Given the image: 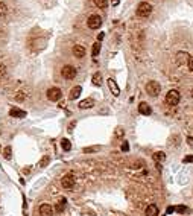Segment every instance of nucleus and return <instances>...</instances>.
I'll use <instances>...</instances> for the list:
<instances>
[{
    "mask_svg": "<svg viewBox=\"0 0 193 216\" xmlns=\"http://www.w3.org/2000/svg\"><path fill=\"white\" fill-rule=\"evenodd\" d=\"M146 91H148L149 96H152V98H157L160 94V91H161V87H160L158 82H155V81H151L146 84Z\"/></svg>",
    "mask_w": 193,
    "mask_h": 216,
    "instance_id": "nucleus-1",
    "label": "nucleus"
},
{
    "mask_svg": "<svg viewBox=\"0 0 193 216\" xmlns=\"http://www.w3.org/2000/svg\"><path fill=\"white\" fill-rule=\"evenodd\" d=\"M180 99H181V94H180V91H176V90H171L166 94V103H169L172 107L173 105H178Z\"/></svg>",
    "mask_w": 193,
    "mask_h": 216,
    "instance_id": "nucleus-2",
    "label": "nucleus"
},
{
    "mask_svg": "<svg viewBox=\"0 0 193 216\" xmlns=\"http://www.w3.org/2000/svg\"><path fill=\"white\" fill-rule=\"evenodd\" d=\"M151 12H152V6L146 2H143L137 6V15L138 17H148V15H151Z\"/></svg>",
    "mask_w": 193,
    "mask_h": 216,
    "instance_id": "nucleus-3",
    "label": "nucleus"
},
{
    "mask_svg": "<svg viewBox=\"0 0 193 216\" xmlns=\"http://www.w3.org/2000/svg\"><path fill=\"white\" fill-rule=\"evenodd\" d=\"M61 75L64 79H73L76 76V68L73 66H64L62 70H61Z\"/></svg>",
    "mask_w": 193,
    "mask_h": 216,
    "instance_id": "nucleus-4",
    "label": "nucleus"
},
{
    "mask_svg": "<svg viewBox=\"0 0 193 216\" xmlns=\"http://www.w3.org/2000/svg\"><path fill=\"white\" fill-rule=\"evenodd\" d=\"M61 96H62V91L57 88V87H53V88H49L47 90V99L49 101H52V102H57L61 99Z\"/></svg>",
    "mask_w": 193,
    "mask_h": 216,
    "instance_id": "nucleus-5",
    "label": "nucleus"
},
{
    "mask_svg": "<svg viewBox=\"0 0 193 216\" xmlns=\"http://www.w3.org/2000/svg\"><path fill=\"white\" fill-rule=\"evenodd\" d=\"M87 23H88V28H90V29H99V28L102 26V18H101L99 15L94 14V15H90V17H88V22Z\"/></svg>",
    "mask_w": 193,
    "mask_h": 216,
    "instance_id": "nucleus-6",
    "label": "nucleus"
},
{
    "mask_svg": "<svg viewBox=\"0 0 193 216\" xmlns=\"http://www.w3.org/2000/svg\"><path fill=\"white\" fill-rule=\"evenodd\" d=\"M61 184H62L64 189H72V187L75 186V175H73V173H67V175H64L62 180H61Z\"/></svg>",
    "mask_w": 193,
    "mask_h": 216,
    "instance_id": "nucleus-7",
    "label": "nucleus"
},
{
    "mask_svg": "<svg viewBox=\"0 0 193 216\" xmlns=\"http://www.w3.org/2000/svg\"><path fill=\"white\" fill-rule=\"evenodd\" d=\"M40 215L41 216H52L53 215V208L49 204H41L40 205Z\"/></svg>",
    "mask_w": 193,
    "mask_h": 216,
    "instance_id": "nucleus-8",
    "label": "nucleus"
},
{
    "mask_svg": "<svg viewBox=\"0 0 193 216\" xmlns=\"http://www.w3.org/2000/svg\"><path fill=\"white\" fill-rule=\"evenodd\" d=\"M73 55L76 58H84L85 57V47L81 44H76L73 47Z\"/></svg>",
    "mask_w": 193,
    "mask_h": 216,
    "instance_id": "nucleus-9",
    "label": "nucleus"
},
{
    "mask_svg": "<svg viewBox=\"0 0 193 216\" xmlns=\"http://www.w3.org/2000/svg\"><path fill=\"white\" fill-rule=\"evenodd\" d=\"M106 84H108V87H110V90H111V93H113L114 96H119L120 94V88L117 87V84L114 82V79H108Z\"/></svg>",
    "mask_w": 193,
    "mask_h": 216,
    "instance_id": "nucleus-10",
    "label": "nucleus"
},
{
    "mask_svg": "<svg viewBox=\"0 0 193 216\" xmlns=\"http://www.w3.org/2000/svg\"><path fill=\"white\" fill-rule=\"evenodd\" d=\"M93 105H94V101H93L91 98H88V99L81 101V102H79V108H81V110H88V108H91Z\"/></svg>",
    "mask_w": 193,
    "mask_h": 216,
    "instance_id": "nucleus-11",
    "label": "nucleus"
},
{
    "mask_svg": "<svg viewBox=\"0 0 193 216\" xmlns=\"http://www.w3.org/2000/svg\"><path fill=\"white\" fill-rule=\"evenodd\" d=\"M138 111L141 114H145V116H149V114L152 113V110H151V107H149V103L146 102H141L138 105Z\"/></svg>",
    "mask_w": 193,
    "mask_h": 216,
    "instance_id": "nucleus-12",
    "label": "nucleus"
},
{
    "mask_svg": "<svg viewBox=\"0 0 193 216\" xmlns=\"http://www.w3.org/2000/svg\"><path fill=\"white\" fill-rule=\"evenodd\" d=\"M9 116L22 119V117H26V111H23V110H20V108H11V111H9Z\"/></svg>",
    "mask_w": 193,
    "mask_h": 216,
    "instance_id": "nucleus-13",
    "label": "nucleus"
},
{
    "mask_svg": "<svg viewBox=\"0 0 193 216\" xmlns=\"http://www.w3.org/2000/svg\"><path fill=\"white\" fill-rule=\"evenodd\" d=\"M66 203H67V199H66V198H61V199L58 201V204L55 205L57 213H62V212H64V208H66Z\"/></svg>",
    "mask_w": 193,
    "mask_h": 216,
    "instance_id": "nucleus-14",
    "label": "nucleus"
},
{
    "mask_svg": "<svg viewBox=\"0 0 193 216\" xmlns=\"http://www.w3.org/2000/svg\"><path fill=\"white\" fill-rule=\"evenodd\" d=\"M146 216H158V207L155 204H151L146 208Z\"/></svg>",
    "mask_w": 193,
    "mask_h": 216,
    "instance_id": "nucleus-15",
    "label": "nucleus"
},
{
    "mask_svg": "<svg viewBox=\"0 0 193 216\" xmlns=\"http://www.w3.org/2000/svg\"><path fill=\"white\" fill-rule=\"evenodd\" d=\"M81 93H82V88H81L79 85L78 87H73L72 91H70V99H78L81 96Z\"/></svg>",
    "mask_w": 193,
    "mask_h": 216,
    "instance_id": "nucleus-16",
    "label": "nucleus"
},
{
    "mask_svg": "<svg viewBox=\"0 0 193 216\" xmlns=\"http://www.w3.org/2000/svg\"><path fill=\"white\" fill-rule=\"evenodd\" d=\"M91 82H93L96 87L102 85V75H101V73H94V75H93V78H91Z\"/></svg>",
    "mask_w": 193,
    "mask_h": 216,
    "instance_id": "nucleus-17",
    "label": "nucleus"
},
{
    "mask_svg": "<svg viewBox=\"0 0 193 216\" xmlns=\"http://www.w3.org/2000/svg\"><path fill=\"white\" fill-rule=\"evenodd\" d=\"M61 148L64 149V151H70L72 149V143H70L68 138H62L61 140Z\"/></svg>",
    "mask_w": 193,
    "mask_h": 216,
    "instance_id": "nucleus-18",
    "label": "nucleus"
},
{
    "mask_svg": "<svg viewBox=\"0 0 193 216\" xmlns=\"http://www.w3.org/2000/svg\"><path fill=\"white\" fill-rule=\"evenodd\" d=\"M99 52H101V43L97 41V43H94V44H93V49H91V55H93V57H97V55H99Z\"/></svg>",
    "mask_w": 193,
    "mask_h": 216,
    "instance_id": "nucleus-19",
    "label": "nucleus"
},
{
    "mask_svg": "<svg viewBox=\"0 0 193 216\" xmlns=\"http://www.w3.org/2000/svg\"><path fill=\"white\" fill-rule=\"evenodd\" d=\"M175 212L180 213V215H186V213H189L190 210H189V207H186V205H178V207H175Z\"/></svg>",
    "mask_w": 193,
    "mask_h": 216,
    "instance_id": "nucleus-20",
    "label": "nucleus"
},
{
    "mask_svg": "<svg viewBox=\"0 0 193 216\" xmlns=\"http://www.w3.org/2000/svg\"><path fill=\"white\" fill-rule=\"evenodd\" d=\"M154 158L161 163V161H164V160H166V154H164V152H155V154H154Z\"/></svg>",
    "mask_w": 193,
    "mask_h": 216,
    "instance_id": "nucleus-21",
    "label": "nucleus"
},
{
    "mask_svg": "<svg viewBox=\"0 0 193 216\" xmlns=\"http://www.w3.org/2000/svg\"><path fill=\"white\" fill-rule=\"evenodd\" d=\"M3 155H5V158H6V160H11V157H12L11 146H6V148H5V151H3Z\"/></svg>",
    "mask_w": 193,
    "mask_h": 216,
    "instance_id": "nucleus-22",
    "label": "nucleus"
},
{
    "mask_svg": "<svg viewBox=\"0 0 193 216\" xmlns=\"http://www.w3.org/2000/svg\"><path fill=\"white\" fill-rule=\"evenodd\" d=\"M94 5L101 9H105L106 8V0H94Z\"/></svg>",
    "mask_w": 193,
    "mask_h": 216,
    "instance_id": "nucleus-23",
    "label": "nucleus"
},
{
    "mask_svg": "<svg viewBox=\"0 0 193 216\" xmlns=\"http://www.w3.org/2000/svg\"><path fill=\"white\" fill-rule=\"evenodd\" d=\"M6 12H8V6H6L5 3H2V2H0V15H5Z\"/></svg>",
    "mask_w": 193,
    "mask_h": 216,
    "instance_id": "nucleus-24",
    "label": "nucleus"
},
{
    "mask_svg": "<svg viewBox=\"0 0 193 216\" xmlns=\"http://www.w3.org/2000/svg\"><path fill=\"white\" fill-rule=\"evenodd\" d=\"M5 75H6V67H5L3 64H0V78L5 76Z\"/></svg>",
    "mask_w": 193,
    "mask_h": 216,
    "instance_id": "nucleus-25",
    "label": "nucleus"
},
{
    "mask_svg": "<svg viewBox=\"0 0 193 216\" xmlns=\"http://www.w3.org/2000/svg\"><path fill=\"white\" fill-rule=\"evenodd\" d=\"M93 151H99V146H94V148H85V149H84V152H85V154L93 152Z\"/></svg>",
    "mask_w": 193,
    "mask_h": 216,
    "instance_id": "nucleus-26",
    "label": "nucleus"
},
{
    "mask_svg": "<svg viewBox=\"0 0 193 216\" xmlns=\"http://www.w3.org/2000/svg\"><path fill=\"white\" fill-rule=\"evenodd\" d=\"M182 161H184V163H193V155H187V157H184Z\"/></svg>",
    "mask_w": 193,
    "mask_h": 216,
    "instance_id": "nucleus-27",
    "label": "nucleus"
},
{
    "mask_svg": "<svg viewBox=\"0 0 193 216\" xmlns=\"http://www.w3.org/2000/svg\"><path fill=\"white\" fill-rule=\"evenodd\" d=\"M187 66H189V68L193 72V57L189 58V61H187Z\"/></svg>",
    "mask_w": 193,
    "mask_h": 216,
    "instance_id": "nucleus-28",
    "label": "nucleus"
},
{
    "mask_svg": "<svg viewBox=\"0 0 193 216\" xmlns=\"http://www.w3.org/2000/svg\"><path fill=\"white\" fill-rule=\"evenodd\" d=\"M173 212H175V207L169 205V207H167V210H166V215H171V213H173Z\"/></svg>",
    "mask_w": 193,
    "mask_h": 216,
    "instance_id": "nucleus-29",
    "label": "nucleus"
},
{
    "mask_svg": "<svg viewBox=\"0 0 193 216\" xmlns=\"http://www.w3.org/2000/svg\"><path fill=\"white\" fill-rule=\"evenodd\" d=\"M15 99H17V101H23V99H24V96H23V93H17V96H15Z\"/></svg>",
    "mask_w": 193,
    "mask_h": 216,
    "instance_id": "nucleus-30",
    "label": "nucleus"
},
{
    "mask_svg": "<svg viewBox=\"0 0 193 216\" xmlns=\"http://www.w3.org/2000/svg\"><path fill=\"white\" fill-rule=\"evenodd\" d=\"M122 151H123V152L129 151V145H128V143H123V145H122Z\"/></svg>",
    "mask_w": 193,
    "mask_h": 216,
    "instance_id": "nucleus-31",
    "label": "nucleus"
},
{
    "mask_svg": "<svg viewBox=\"0 0 193 216\" xmlns=\"http://www.w3.org/2000/svg\"><path fill=\"white\" fill-rule=\"evenodd\" d=\"M47 163H49V158L46 157V158H43V160H41V163H40V166H46Z\"/></svg>",
    "mask_w": 193,
    "mask_h": 216,
    "instance_id": "nucleus-32",
    "label": "nucleus"
},
{
    "mask_svg": "<svg viewBox=\"0 0 193 216\" xmlns=\"http://www.w3.org/2000/svg\"><path fill=\"white\" fill-rule=\"evenodd\" d=\"M111 3H113V6H117L120 3V0H111Z\"/></svg>",
    "mask_w": 193,
    "mask_h": 216,
    "instance_id": "nucleus-33",
    "label": "nucleus"
},
{
    "mask_svg": "<svg viewBox=\"0 0 193 216\" xmlns=\"http://www.w3.org/2000/svg\"><path fill=\"white\" fill-rule=\"evenodd\" d=\"M75 125H76V123H75V122H72V123H70V126H68V131H72V129L75 128Z\"/></svg>",
    "mask_w": 193,
    "mask_h": 216,
    "instance_id": "nucleus-34",
    "label": "nucleus"
},
{
    "mask_svg": "<svg viewBox=\"0 0 193 216\" xmlns=\"http://www.w3.org/2000/svg\"><path fill=\"white\" fill-rule=\"evenodd\" d=\"M97 40H99V41H102V40H103V34H99V35H97Z\"/></svg>",
    "mask_w": 193,
    "mask_h": 216,
    "instance_id": "nucleus-35",
    "label": "nucleus"
},
{
    "mask_svg": "<svg viewBox=\"0 0 193 216\" xmlns=\"http://www.w3.org/2000/svg\"><path fill=\"white\" fill-rule=\"evenodd\" d=\"M187 142H189V143H193V137H189V138H187Z\"/></svg>",
    "mask_w": 193,
    "mask_h": 216,
    "instance_id": "nucleus-36",
    "label": "nucleus"
},
{
    "mask_svg": "<svg viewBox=\"0 0 193 216\" xmlns=\"http://www.w3.org/2000/svg\"><path fill=\"white\" fill-rule=\"evenodd\" d=\"M192 98H193V90H192Z\"/></svg>",
    "mask_w": 193,
    "mask_h": 216,
    "instance_id": "nucleus-37",
    "label": "nucleus"
}]
</instances>
